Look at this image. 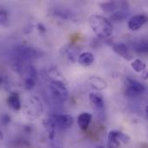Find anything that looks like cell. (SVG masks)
I'll use <instances>...</instances> for the list:
<instances>
[{"mask_svg":"<svg viewBox=\"0 0 148 148\" xmlns=\"http://www.w3.org/2000/svg\"><path fill=\"white\" fill-rule=\"evenodd\" d=\"M89 25L94 33L100 38H107L112 35L113 25L103 16H91L89 18Z\"/></svg>","mask_w":148,"mask_h":148,"instance_id":"cell-1","label":"cell"},{"mask_svg":"<svg viewBox=\"0 0 148 148\" xmlns=\"http://www.w3.org/2000/svg\"><path fill=\"white\" fill-rule=\"evenodd\" d=\"M50 89L53 96L59 101H63L69 97V91L67 87L62 82L59 80H55L50 82Z\"/></svg>","mask_w":148,"mask_h":148,"instance_id":"cell-2","label":"cell"},{"mask_svg":"<svg viewBox=\"0 0 148 148\" xmlns=\"http://www.w3.org/2000/svg\"><path fill=\"white\" fill-rule=\"evenodd\" d=\"M56 127L59 129H68L73 125V117L69 114H53L50 118Z\"/></svg>","mask_w":148,"mask_h":148,"instance_id":"cell-3","label":"cell"},{"mask_svg":"<svg viewBox=\"0 0 148 148\" xmlns=\"http://www.w3.org/2000/svg\"><path fill=\"white\" fill-rule=\"evenodd\" d=\"M146 90L145 86L140 83L138 81L135 80H131L129 79L127 83V89H126V94L128 97H137L140 95H142Z\"/></svg>","mask_w":148,"mask_h":148,"instance_id":"cell-4","label":"cell"},{"mask_svg":"<svg viewBox=\"0 0 148 148\" xmlns=\"http://www.w3.org/2000/svg\"><path fill=\"white\" fill-rule=\"evenodd\" d=\"M15 51V55L16 57H18L20 60H31L36 57L37 52L29 47H24V46H19L16 47Z\"/></svg>","mask_w":148,"mask_h":148,"instance_id":"cell-5","label":"cell"},{"mask_svg":"<svg viewBox=\"0 0 148 148\" xmlns=\"http://www.w3.org/2000/svg\"><path fill=\"white\" fill-rule=\"evenodd\" d=\"M147 22V16L144 14L141 15H136L133 17H131L127 23L129 29L133 31L139 30Z\"/></svg>","mask_w":148,"mask_h":148,"instance_id":"cell-6","label":"cell"},{"mask_svg":"<svg viewBox=\"0 0 148 148\" xmlns=\"http://www.w3.org/2000/svg\"><path fill=\"white\" fill-rule=\"evenodd\" d=\"M113 49L116 54L122 56L123 58L130 59V57H131V53H130V50H129L127 45L123 42L114 43L113 45Z\"/></svg>","mask_w":148,"mask_h":148,"instance_id":"cell-7","label":"cell"},{"mask_svg":"<svg viewBox=\"0 0 148 148\" xmlns=\"http://www.w3.org/2000/svg\"><path fill=\"white\" fill-rule=\"evenodd\" d=\"M91 121H92V114L89 113H82L78 116L77 119L78 125L82 131H86L88 128Z\"/></svg>","mask_w":148,"mask_h":148,"instance_id":"cell-8","label":"cell"},{"mask_svg":"<svg viewBox=\"0 0 148 148\" xmlns=\"http://www.w3.org/2000/svg\"><path fill=\"white\" fill-rule=\"evenodd\" d=\"M126 3L125 2H115V1H110V2H107V3H103L101 4L102 10L108 13H111L114 11H116L117 10H119L121 7H122Z\"/></svg>","mask_w":148,"mask_h":148,"instance_id":"cell-9","label":"cell"},{"mask_svg":"<svg viewBox=\"0 0 148 148\" xmlns=\"http://www.w3.org/2000/svg\"><path fill=\"white\" fill-rule=\"evenodd\" d=\"M77 60H78V62L82 66L88 67V66H90L94 62L95 56L90 52H84V53H82L78 56Z\"/></svg>","mask_w":148,"mask_h":148,"instance_id":"cell-10","label":"cell"},{"mask_svg":"<svg viewBox=\"0 0 148 148\" xmlns=\"http://www.w3.org/2000/svg\"><path fill=\"white\" fill-rule=\"evenodd\" d=\"M88 82L90 85L96 90H103L107 88V82L100 77H96V76L90 77Z\"/></svg>","mask_w":148,"mask_h":148,"instance_id":"cell-11","label":"cell"},{"mask_svg":"<svg viewBox=\"0 0 148 148\" xmlns=\"http://www.w3.org/2000/svg\"><path fill=\"white\" fill-rule=\"evenodd\" d=\"M89 101L90 102L98 108H104V101L103 97L99 93H90L89 94Z\"/></svg>","mask_w":148,"mask_h":148,"instance_id":"cell-12","label":"cell"},{"mask_svg":"<svg viewBox=\"0 0 148 148\" xmlns=\"http://www.w3.org/2000/svg\"><path fill=\"white\" fill-rule=\"evenodd\" d=\"M108 135H110V136L115 138L120 143L127 144V143H128V142L130 141V137H129L127 134H124V133H122V132H121V131L112 130V131H110V132L108 133Z\"/></svg>","mask_w":148,"mask_h":148,"instance_id":"cell-13","label":"cell"},{"mask_svg":"<svg viewBox=\"0 0 148 148\" xmlns=\"http://www.w3.org/2000/svg\"><path fill=\"white\" fill-rule=\"evenodd\" d=\"M8 104L11 108L14 110L18 111L21 108V101L19 99V96L16 94H12L8 98Z\"/></svg>","mask_w":148,"mask_h":148,"instance_id":"cell-14","label":"cell"},{"mask_svg":"<svg viewBox=\"0 0 148 148\" xmlns=\"http://www.w3.org/2000/svg\"><path fill=\"white\" fill-rule=\"evenodd\" d=\"M131 67L137 73H142L147 69L146 63L140 59H135L134 61H133L131 63Z\"/></svg>","mask_w":148,"mask_h":148,"instance_id":"cell-15","label":"cell"},{"mask_svg":"<svg viewBox=\"0 0 148 148\" xmlns=\"http://www.w3.org/2000/svg\"><path fill=\"white\" fill-rule=\"evenodd\" d=\"M43 125L46 128V130L48 131L49 134V138L50 140H52L55 136V132H56V126L54 125V123L52 122V121L50 119L46 120L43 121Z\"/></svg>","mask_w":148,"mask_h":148,"instance_id":"cell-16","label":"cell"},{"mask_svg":"<svg viewBox=\"0 0 148 148\" xmlns=\"http://www.w3.org/2000/svg\"><path fill=\"white\" fill-rule=\"evenodd\" d=\"M147 49L148 45L146 41H141V42H136L134 45V49L138 53H147Z\"/></svg>","mask_w":148,"mask_h":148,"instance_id":"cell-17","label":"cell"},{"mask_svg":"<svg viewBox=\"0 0 148 148\" xmlns=\"http://www.w3.org/2000/svg\"><path fill=\"white\" fill-rule=\"evenodd\" d=\"M121 143L112 136L108 135V148H119Z\"/></svg>","mask_w":148,"mask_h":148,"instance_id":"cell-18","label":"cell"},{"mask_svg":"<svg viewBox=\"0 0 148 148\" xmlns=\"http://www.w3.org/2000/svg\"><path fill=\"white\" fill-rule=\"evenodd\" d=\"M36 85V79L28 77L25 81V88L27 89H32Z\"/></svg>","mask_w":148,"mask_h":148,"instance_id":"cell-19","label":"cell"},{"mask_svg":"<svg viewBox=\"0 0 148 148\" xmlns=\"http://www.w3.org/2000/svg\"><path fill=\"white\" fill-rule=\"evenodd\" d=\"M7 23H8L7 13L4 10H0V24H6Z\"/></svg>","mask_w":148,"mask_h":148,"instance_id":"cell-20","label":"cell"},{"mask_svg":"<svg viewBox=\"0 0 148 148\" xmlns=\"http://www.w3.org/2000/svg\"><path fill=\"white\" fill-rule=\"evenodd\" d=\"M38 29L40 30V31H42V32H45V27L42 24V23H39L38 24Z\"/></svg>","mask_w":148,"mask_h":148,"instance_id":"cell-21","label":"cell"},{"mask_svg":"<svg viewBox=\"0 0 148 148\" xmlns=\"http://www.w3.org/2000/svg\"><path fill=\"white\" fill-rule=\"evenodd\" d=\"M96 148H105V147H97Z\"/></svg>","mask_w":148,"mask_h":148,"instance_id":"cell-22","label":"cell"},{"mask_svg":"<svg viewBox=\"0 0 148 148\" xmlns=\"http://www.w3.org/2000/svg\"><path fill=\"white\" fill-rule=\"evenodd\" d=\"M1 82H2V81H1V79H0V84H1Z\"/></svg>","mask_w":148,"mask_h":148,"instance_id":"cell-23","label":"cell"}]
</instances>
